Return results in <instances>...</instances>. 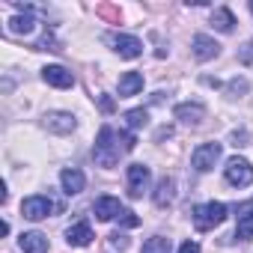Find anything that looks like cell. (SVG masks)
Returning <instances> with one entry per match:
<instances>
[{
    "label": "cell",
    "mask_w": 253,
    "mask_h": 253,
    "mask_svg": "<svg viewBox=\"0 0 253 253\" xmlns=\"http://www.w3.org/2000/svg\"><path fill=\"white\" fill-rule=\"evenodd\" d=\"M134 146H137V137L131 131H116L110 125H101L95 146H92V158L98 167H113L122 152H131Z\"/></svg>",
    "instance_id": "cell-1"
},
{
    "label": "cell",
    "mask_w": 253,
    "mask_h": 253,
    "mask_svg": "<svg viewBox=\"0 0 253 253\" xmlns=\"http://www.w3.org/2000/svg\"><path fill=\"white\" fill-rule=\"evenodd\" d=\"M226 220V206L223 203H203V206H197L194 209V226L200 229V232H209V229H214V226H220Z\"/></svg>",
    "instance_id": "cell-2"
},
{
    "label": "cell",
    "mask_w": 253,
    "mask_h": 253,
    "mask_svg": "<svg viewBox=\"0 0 253 253\" xmlns=\"http://www.w3.org/2000/svg\"><path fill=\"white\" fill-rule=\"evenodd\" d=\"M51 211H63V206L54 203V200L45 197V194H33V197H27V200L21 203V214H24L27 220H45Z\"/></svg>",
    "instance_id": "cell-3"
},
{
    "label": "cell",
    "mask_w": 253,
    "mask_h": 253,
    "mask_svg": "<svg viewBox=\"0 0 253 253\" xmlns=\"http://www.w3.org/2000/svg\"><path fill=\"white\" fill-rule=\"evenodd\" d=\"M107 45L125 60H137L143 54V42L137 36H128V33H107Z\"/></svg>",
    "instance_id": "cell-4"
},
{
    "label": "cell",
    "mask_w": 253,
    "mask_h": 253,
    "mask_svg": "<svg viewBox=\"0 0 253 253\" xmlns=\"http://www.w3.org/2000/svg\"><path fill=\"white\" fill-rule=\"evenodd\" d=\"M223 176H226V182L235 185V188H247V185H253V167H250L244 158H238V155L226 161Z\"/></svg>",
    "instance_id": "cell-5"
},
{
    "label": "cell",
    "mask_w": 253,
    "mask_h": 253,
    "mask_svg": "<svg viewBox=\"0 0 253 253\" xmlns=\"http://www.w3.org/2000/svg\"><path fill=\"white\" fill-rule=\"evenodd\" d=\"M217 158H220V143H200L197 149H194V155H191V164H194V170H200V173H209L214 164H217Z\"/></svg>",
    "instance_id": "cell-6"
},
{
    "label": "cell",
    "mask_w": 253,
    "mask_h": 253,
    "mask_svg": "<svg viewBox=\"0 0 253 253\" xmlns=\"http://www.w3.org/2000/svg\"><path fill=\"white\" fill-rule=\"evenodd\" d=\"M42 81L48 86H57V89H72L75 86V75L63 66H45L42 69Z\"/></svg>",
    "instance_id": "cell-7"
},
{
    "label": "cell",
    "mask_w": 253,
    "mask_h": 253,
    "mask_svg": "<svg viewBox=\"0 0 253 253\" xmlns=\"http://www.w3.org/2000/svg\"><path fill=\"white\" fill-rule=\"evenodd\" d=\"M149 188V167L146 164H131L128 167V197H143V191Z\"/></svg>",
    "instance_id": "cell-8"
},
{
    "label": "cell",
    "mask_w": 253,
    "mask_h": 253,
    "mask_svg": "<svg viewBox=\"0 0 253 253\" xmlns=\"http://www.w3.org/2000/svg\"><path fill=\"white\" fill-rule=\"evenodd\" d=\"M176 119L182 122V125H200L203 119H206V107L200 104V101H185V104H176Z\"/></svg>",
    "instance_id": "cell-9"
},
{
    "label": "cell",
    "mask_w": 253,
    "mask_h": 253,
    "mask_svg": "<svg viewBox=\"0 0 253 253\" xmlns=\"http://www.w3.org/2000/svg\"><path fill=\"white\" fill-rule=\"evenodd\" d=\"M92 211H95V217H98V220H113V217H119L125 209H122V203H119L116 197L104 194V197H98V200L92 203Z\"/></svg>",
    "instance_id": "cell-10"
},
{
    "label": "cell",
    "mask_w": 253,
    "mask_h": 253,
    "mask_svg": "<svg viewBox=\"0 0 253 253\" xmlns=\"http://www.w3.org/2000/svg\"><path fill=\"white\" fill-rule=\"evenodd\" d=\"M191 45H194V57L203 60V63H206V60H214V57L220 54V45H217L211 36H206V33H197Z\"/></svg>",
    "instance_id": "cell-11"
},
{
    "label": "cell",
    "mask_w": 253,
    "mask_h": 253,
    "mask_svg": "<svg viewBox=\"0 0 253 253\" xmlns=\"http://www.w3.org/2000/svg\"><path fill=\"white\" fill-rule=\"evenodd\" d=\"M235 238H238V241L253 238V203H250V200L238 206V226H235Z\"/></svg>",
    "instance_id": "cell-12"
},
{
    "label": "cell",
    "mask_w": 253,
    "mask_h": 253,
    "mask_svg": "<svg viewBox=\"0 0 253 253\" xmlns=\"http://www.w3.org/2000/svg\"><path fill=\"white\" fill-rule=\"evenodd\" d=\"M45 128L54 131V134H69V131H75V116L63 113V110H54V113L45 116Z\"/></svg>",
    "instance_id": "cell-13"
},
{
    "label": "cell",
    "mask_w": 253,
    "mask_h": 253,
    "mask_svg": "<svg viewBox=\"0 0 253 253\" xmlns=\"http://www.w3.org/2000/svg\"><path fill=\"white\" fill-rule=\"evenodd\" d=\"M152 200H155V206H158V209H167V206L176 200V182H173L170 176H161V179H158V185H155Z\"/></svg>",
    "instance_id": "cell-14"
},
{
    "label": "cell",
    "mask_w": 253,
    "mask_h": 253,
    "mask_svg": "<svg viewBox=\"0 0 253 253\" xmlns=\"http://www.w3.org/2000/svg\"><path fill=\"white\" fill-rule=\"evenodd\" d=\"M60 182H63V191H66L69 197H75V194H81V191H84L86 176H84L78 167H69V170H63V173H60Z\"/></svg>",
    "instance_id": "cell-15"
},
{
    "label": "cell",
    "mask_w": 253,
    "mask_h": 253,
    "mask_svg": "<svg viewBox=\"0 0 253 253\" xmlns=\"http://www.w3.org/2000/svg\"><path fill=\"white\" fill-rule=\"evenodd\" d=\"M66 241H69L72 247H86V244L92 241V229H89V223H86V220L72 223V226L66 229Z\"/></svg>",
    "instance_id": "cell-16"
},
{
    "label": "cell",
    "mask_w": 253,
    "mask_h": 253,
    "mask_svg": "<svg viewBox=\"0 0 253 253\" xmlns=\"http://www.w3.org/2000/svg\"><path fill=\"white\" fill-rule=\"evenodd\" d=\"M143 89V75L140 72H125L119 78V98H131Z\"/></svg>",
    "instance_id": "cell-17"
},
{
    "label": "cell",
    "mask_w": 253,
    "mask_h": 253,
    "mask_svg": "<svg viewBox=\"0 0 253 253\" xmlns=\"http://www.w3.org/2000/svg\"><path fill=\"white\" fill-rule=\"evenodd\" d=\"M21 250L24 253H48V238L42 232H24L21 235Z\"/></svg>",
    "instance_id": "cell-18"
},
{
    "label": "cell",
    "mask_w": 253,
    "mask_h": 253,
    "mask_svg": "<svg viewBox=\"0 0 253 253\" xmlns=\"http://www.w3.org/2000/svg\"><path fill=\"white\" fill-rule=\"evenodd\" d=\"M211 27L220 30V33H232V27H235V15H232L226 6H217V9L211 12Z\"/></svg>",
    "instance_id": "cell-19"
},
{
    "label": "cell",
    "mask_w": 253,
    "mask_h": 253,
    "mask_svg": "<svg viewBox=\"0 0 253 253\" xmlns=\"http://www.w3.org/2000/svg\"><path fill=\"white\" fill-rule=\"evenodd\" d=\"M149 122V110L146 107H134V110H128L125 113V125L134 131V128H143V125Z\"/></svg>",
    "instance_id": "cell-20"
},
{
    "label": "cell",
    "mask_w": 253,
    "mask_h": 253,
    "mask_svg": "<svg viewBox=\"0 0 253 253\" xmlns=\"http://www.w3.org/2000/svg\"><path fill=\"white\" fill-rule=\"evenodd\" d=\"M140 253H170V238L152 235L149 241H143V250H140Z\"/></svg>",
    "instance_id": "cell-21"
},
{
    "label": "cell",
    "mask_w": 253,
    "mask_h": 253,
    "mask_svg": "<svg viewBox=\"0 0 253 253\" xmlns=\"http://www.w3.org/2000/svg\"><path fill=\"white\" fill-rule=\"evenodd\" d=\"M116 223H119V226H125V229H131V226H137V223H140V217H137L134 211H128V209H125V211L116 217Z\"/></svg>",
    "instance_id": "cell-22"
},
{
    "label": "cell",
    "mask_w": 253,
    "mask_h": 253,
    "mask_svg": "<svg viewBox=\"0 0 253 253\" xmlns=\"http://www.w3.org/2000/svg\"><path fill=\"white\" fill-rule=\"evenodd\" d=\"M110 247H116V250H128V238H125L122 232H113V235H110Z\"/></svg>",
    "instance_id": "cell-23"
},
{
    "label": "cell",
    "mask_w": 253,
    "mask_h": 253,
    "mask_svg": "<svg viewBox=\"0 0 253 253\" xmlns=\"http://www.w3.org/2000/svg\"><path fill=\"white\" fill-rule=\"evenodd\" d=\"M238 92H247V81H238V78H235V81L229 84V95H238Z\"/></svg>",
    "instance_id": "cell-24"
},
{
    "label": "cell",
    "mask_w": 253,
    "mask_h": 253,
    "mask_svg": "<svg viewBox=\"0 0 253 253\" xmlns=\"http://www.w3.org/2000/svg\"><path fill=\"white\" fill-rule=\"evenodd\" d=\"M179 253H200V244H197V241H191V238H188V241H185V244H182V247H179Z\"/></svg>",
    "instance_id": "cell-25"
},
{
    "label": "cell",
    "mask_w": 253,
    "mask_h": 253,
    "mask_svg": "<svg viewBox=\"0 0 253 253\" xmlns=\"http://www.w3.org/2000/svg\"><path fill=\"white\" fill-rule=\"evenodd\" d=\"M241 63H253V42L244 45V51H241Z\"/></svg>",
    "instance_id": "cell-26"
},
{
    "label": "cell",
    "mask_w": 253,
    "mask_h": 253,
    "mask_svg": "<svg viewBox=\"0 0 253 253\" xmlns=\"http://www.w3.org/2000/svg\"><path fill=\"white\" fill-rule=\"evenodd\" d=\"M101 110H104V113L113 110V98H110V95H101Z\"/></svg>",
    "instance_id": "cell-27"
},
{
    "label": "cell",
    "mask_w": 253,
    "mask_h": 253,
    "mask_svg": "<svg viewBox=\"0 0 253 253\" xmlns=\"http://www.w3.org/2000/svg\"><path fill=\"white\" fill-rule=\"evenodd\" d=\"M164 137H173V128H170V125H164V128L155 134V140H164Z\"/></svg>",
    "instance_id": "cell-28"
},
{
    "label": "cell",
    "mask_w": 253,
    "mask_h": 253,
    "mask_svg": "<svg viewBox=\"0 0 253 253\" xmlns=\"http://www.w3.org/2000/svg\"><path fill=\"white\" fill-rule=\"evenodd\" d=\"M250 12H253V3H250Z\"/></svg>",
    "instance_id": "cell-29"
}]
</instances>
